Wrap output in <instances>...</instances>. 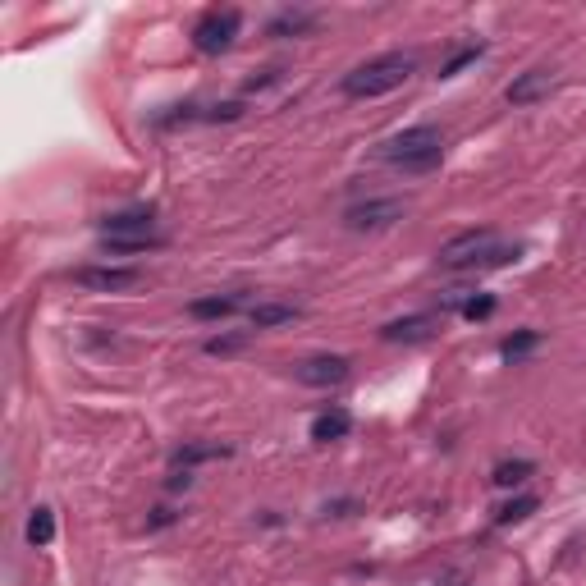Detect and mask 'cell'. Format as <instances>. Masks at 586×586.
Wrapping results in <instances>:
<instances>
[{
  "mask_svg": "<svg viewBox=\"0 0 586 586\" xmlns=\"http://www.w3.org/2000/svg\"><path fill=\"white\" fill-rule=\"evenodd\" d=\"M518 243H504L500 234H490V229H467L458 239H449L440 248V266L445 271H490V266H509L518 261Z\"/></svg>",
  "mask_w": 586,
  "mask_h": 586,
  "instance_id": "6da1fadb",
  "label": "cell"
},
{
  "mask_svg": "<svg viewBox=\"0 0 586 586\" xmlns=\"http://www.w3.org/2000/svg\"><path fill=\"white\" fill-rule=\"evenodd\" d=\"M413 74H417V55H403V51L376 55V60L358 65L353 74H344V97H353V101L385 97V92L403 87V83H408Z\"/></svg>",
  "mask_w": 586,
  "mask_h": 586,
  "instance_id": "7a4b0ae2",
  "label": "cell"
},
{
  "mask_svg": "<svg viewBox=\"0 0 586 586\" xmlns=\"http://www.w3.org/2000/svg\"><path fill=\"white\" fill-rule=\"evenodd\" d=\"M380 156L403 174H426L440 165V156H445V138H440V129H431V124H417V129L394 133V138L380 147Z\"/></svg>",
  "mask_w": 586,
  "mask_h": 586,
  "instance_id": "3957f363",
  "label": "cell"
},
{
  "mask_svg": "<svg viewBox=\"0 0 586 586\" xmlns=\"http://www.w3.org/2000/svg\"><path fill=\"white\" fill-rule=\"evenodd\" d=\"M101 234H106V248L110 252L161 248V239H156V211L152 207H133V211H120V216H106V220H101Z\"/></svg>",
  "mask_w": 586,
  "mask_h": 586,
  "instance_id": "277c9868",
  "label": "cell"
},
{
  "mask_svg": "<svg viewBox=\"0 0 586 586\" xmlns=\"http://www.w3.org/2000/svg\"><path fill=\"white\" fill-rule=\"evenodd\" d=\"M239 28H243V14L239 10H207L202 19H197V28H193V46L202 55H220V51H229V46H234Z\"/></svg>",
  "mask_w": 586,
  "mask_h": 586,
  "instance_id": "5b68a950",
  "label": "cell"
},
{
  "mask_svg": "<svg viewBox=\"0 0 586 586\" xmlns=\"http://www.w3.org/2000/svg\"><path fill=\"white\" fill-rule=\"evenodd\" d=\"M74 284H83L92 293H124L138 289L142 275L133 266H83V271H74Z\"/></svg>",
  "mask_w": 586,
  "mask_h": 586,
  "instance_id": "8992f818",
  "label": "cell"
},
{
  "mask_svg": "<svg viewBox=\"0 0 586 586\" xmlns=\"http://www.w3.org/2000/svg\"><path fill=\"white\" fill-rule=\"evenodd\" d=\"M403 202L399 197H376V202H362V207H348V229H390L394 220H403Z\"/></svg>",
  "mask_w": 586,
  "mask_h": 586,
  "instance_id": "52a82bcc",
  "label": "cell"
},
{
  "mask_svg": "<svg viewBox=\"0 0 586 586\" xmlns=\"http://www.w3.org/2000/svg\"><path fill=\"white\" fill-rule=\"evenodd\" d=\"M293 371H298V380H303V385L326 390V385H339V380H348V358H339V353H321V358L298 362Z\"/></svg>",
  "mask_w": 586,
  "mask_h": 586,
  "instance_id": "ba28073f",
  "label": "cell"
},
{
  "mask_svg": "<svg viewBox=\"0 0 586 586\" xmlns=\"http://www.w3.org/2000/svg\"><path fill=\"white\" fill-rule=\"evenodd\" d=\"M550 87H554L550 69H527V74H518L509 83V101H513V106H532V101L550 97Z\"/></svg>",
  "mask_w": 586,
  "mask_h": 586,
  "instance_id": "9c48e42d",
  "label": "cell"
},
{
  "mask_svg": "<svg viewBox=\"0 0 586 586\" xmlns=\"http://www.w3.org/2000/svg\"><path fill=\"white\" fill-rule=\"evenodd\" d=\"M348 426H353V417L344 413V408H330V413H321L312 422V440L316 445H335V440H344Z\"/></svg>",
  "mask_w": 586,
  "mask_h": 586,
  "instance_id": "30bf717a",
  "label": "cell"
},
{
  "mask_svg": "<svg viewBox=\"0 0 586 586\" xmlns=\"http://www.w3.org/2000/svg\"><path fill=\"white\" fill-rule=\"evenodd\" d=\"M252 330H271V326H289V321H298V307L293 303H257L248 312Z\"/></svg>",
  "mask_w": 586,
  "mask_h": 586,
  "instance_id": "8fae6325",
  "label": "cell"
},
{
  "mask_svg": "<svg viewBox=\"0 0 586 586\" xmlns=\"http://www.w3.org/2000/svg\"><path fill=\"white\" fill-rule=\"evenodd\" d=\"M431 335V316H408V321H390L385 326V339L390 344H417V339Z\"/></svg>",
  "mask_w": 586,
  "mask_h": 586,
  "instance_id": "7c38bea8",
  "label": "cell"
},
{
  "mask_svg": "<svg viewBox=\"0 0 586 586\" xmlns=\"http://www.w3.org/2000/svg\"><path fill=\"white\" fill-rule=\"evenodd\" d=\"M316 28V14L312 10H284L280 19L271 23V37H303Z\"/></svg>",
  "mask_w": 586,
  "mask_h": 586,
  "instance_id": "4fadbf2b",
  "label": "cell"
},
{
  "mask_svg": "<svg viewBox=\"0 0 586 586\" xmlns=\"http://www.w3.org/2000/svg\"><path fill=\"white\" fill-rule=\"evenodd\" d=\"M188 312H193L197 321H225V316L239 312V298H197Z\"/></svg>",
  "mask_w": 586,
  "mask_h": 586,
  "instance_id": "5bb4252c",
  "label": "cell"
},
{
  "mask_svg": "<svg viewBox=\"0 0 586 586\" xmlns=\"http://www.w3.org/2000/svg\"><path fill=\"white\" fill-rule=\"evenodd\" d=\"M55 541V513L51 509H33V518H28V545L33 550H42V545Z\"/></svg>",
  "mask_w": 586,
  "mask_h": 586,
  "instance_id": "9a60e30c",
  "label": "cell"
},
{
  "mask_svg": "<svg viewBox=\"0 0 586 586\" xmlns=\"http://www.w3.org/2000/svg\"><path fill=\"white\" fill-rule=\"evenodd\" d=\"M207 458H229V445H184L179 454H174V467H197V463H207Z\"/></svg>",
  "mask_w": 586,
  "mask_h": 586,
  "instance_id": "2e32d148",
  "label": "cell"
},
{
  "mask_svg": "<svg viewBox=\"0 0 586 586\" xmlns=\"http://www.w3.org/2000/svg\"><path fill=\"white\" fill-rule=\"evenodd\" d=\"M532 477V463H527V458H513V463H500L495 467V486H522V481Z\"/></svg>",
  "mask_w": 586,
  "mask_h": 586,
  "instance_id": "e0dca14e",
  "label": "cell"
},
{
  "mask_svg": "<svg viewBox=\"0 0 586 586\" xmlns=\"http://www.w3.org/2000/svg\"><path fill=\"white\" fill-rule=\"evenodd\" d=\"M458 307H463L467 321H486V316L495 312V298H490V293H481V298H463Z\"/></svg>",
  "mask_w": 586,
  "mask_h": 586,
  "instance_id": "ac0fdd59",
  "label": "cell"
},
{
  "mask_svg": "<svg viewBox=\"0 0 586 586\" xmlns=\"http://www.w3.org/2000/svg\"><path fill=\"white\" fill-rule=\"evenodd\" d=\"M532 348H536V335H532V330H522V335L504 339L500 353H504V358H522V353H532Z\"/></svg>",
  "mask_w": 586,
  "mask_h": 586,
  "instance_id": "d6986e66",
  "label": "cell"
},
{
  "mask_svg": "<svg viewBox=\"0 0 586 586\" xmlns=\"http://www.w3.org/2000/svg\"><path fill=\"white\" fill-rule=\"evenodd\" d=\"M532 509H536V495H522V500L504 504V509H500V522H518V518H527Z\"/></svg>",
  "mask_w": 586,
  "mask_h": 586,
  "instance_id": "ffe728a7",
  "label": "cell"
},
{
  "mask_svg": "<svg viewBox=\"0 0 586 586\" xmlns=\"http://www.w3.org/2000/svg\"><path fill=\"white\" fill-rule=\"evenodd\" d=\"M477 55H481V46H467V51H458L454 60H449L445 69H440V78H454L458 69H463V65H472V60H477Z\"/></svg>",
  "mask_w": 586,
  "mask_h": 586,
  "instance_id": "44dd1931",
  "label": "cell"
},
{
  "mask_svg": "<svg viewBox=\"0 0 586 586\" xmlns=\"http://www.w3.org/2000/svg\"><path fill=\"white\" fill-rule=\"evenodd\" d=\"M239 344H243V339H211V344H207V353H234Z\"/></svg>",
  "mask_w": 586,
  "mask_h": 586,
  "instance_id": "7402d4cb",
  "label": "cell"
}]
</instances>
